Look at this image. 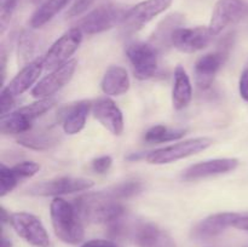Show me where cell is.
Returning <instances> with one entry per match:
<instances>
[{
	"instance_id": "35",
	"label": "cell",
	"mask_w": 248,
	"mask_h": 247,
	"mask_svg": "<svg viewBox=\"0 0 248 247\" xmlns=\"http://www.w3.org/2000/svg\"><path fill=\"white\" fill-rule=\"evenodd\" d=\"M81 247H118V245L110 240H90Z\"/></svg>"
},
{
	"instance_id": "20",
	"label": "cell",
	"mask_w": 248,
	"mask_h": 247,
	"mask_svg": "<svg viewBox=\"0 0 248 247\" xmlns=\"http://www.w3.org/2000/svg\"><path fill=\"white\" fill-rule=\"evenodd\" d=\"M184 22V16L181 14H172L169 15L167 17H165L157 27L155 28L154 33L152 34V38H150L149 43L156 48L157 51L162 52V51L167 50L170 46H172V36H173L174 31L178 28H181V26Z\"/></svg>"
},
{
	"instance_id": "29",
	"label": "cell",
	"mask_w": 248,
	"mask_h": 247,
	"mask_svg": "<svg viewBox=\"0 0 248 247\" xmlns=\"http://www.w3.org/2000/svg\"><path fill=\"white\" fill-rule=\"evenodd\" d=\"M35 51V38L31 31H26L21 34L18 39V52L23 61H33L31 60Z\"/></svg>"
},
{
	"instance_id": "25",
	"label": "cell",
	"mask_w": 248,
	"mask_h": 247,
	"mask_svg": "<svg viewBox=\"0 0 248 247\" xmlns=\"http://www.w3.org/2000/svg\"><path fill=\"white\" fill-rule=\"evenodd\" d=\"M70 0H45L35 12L33 14L31 18V27L36 29L40 27L45 26L47 22H50Z\"/></svg>"
},
{
	"instance_id": "37",
	"label": "cell",
	"mask_w": 248,
	"mask_h": 247,
	"mask_svg": "<svg viewBox=\"0 0 248 247\" xmlns=\"http://www.w3.org/2000/svg\"><path fill=\"white\" fill-rule=\"evenodd\" d=\"M10 217H11V216L7 215L6 210L2 207L1 208V222H2V224H4V223H6V222H10Z\"/></svg>"
},
{
	"instance_id": "14",
	"label": "cell",
	"mask_w": 248,
	"mask_h": 247,
	"mask_svg": "<svg viewBox=\"0 0 248 247\" xmlns=\"http://www.w3.org/2000/svg\"><path fill=\"white\" fill-rule=\"evenodd\" d=\"M240 216H241L240 213L235 212H223L208 216L207 218L194 225L190 232L191 239L198 241H207L213 237H217L227 228L232 227L235 220Z\"/></svg>"
},
{
	"instance_id": "28",
	"label": "cell",
	"mask_w": 248,
	"mask_h": 247,
	"mask_svg": "<svg viewBox=\"0 0 248 247\" xmlns=\"http://www.w3.org/2000/svg\"><path fill=\"white\" fill-rule=\"evenodd\" d=\"M19 182V178L12 167H7L6 165L1 164L0 167V196L4 198L9 193H11L15 188H16L17 183Z\"/></svg>"
},
{
	"instance_id": "7",
	"label": "cell",
	"mask_w": 248,
	"mask_h": 247,
	"mask_svg": "<svg viewBox=\"0 0 248 247\" xmlns=\"http://www.w3.org/2000/svg\"><path fill=\"white\" fill-rule=\"evenodd\" d=\"M172 5V0H144L127 10L123 22L121 33L124 35H131L137 33L152 19L166 11Z\"/></svg>"
},
{
	"instance_id": "2",
	"label": "cell",
	"mask_w": 248,
	"mask_h": 247,
	"mask_svg": "<svg viewBox=\"0 0 248 247\" xmlns=\"http://www.w3.org/2000/svg\"><path fill=\"white\" fill-rule=\"evenodd\" d=\"M51 222L55 234L69 245H78L84 240V227L74 205L62 198H55L50 205Z\"/></svg>"
},
{
	"instance_id": "5",
	"label": "cell",
	"mask_w": 248,
	"mask_h": 247,
	"mask_svg": "<svg viewBox=\"0 0 248 247\" xmlns=\"http://www.w3.org/2000/svg\"><path fill=\"white\" fill-rule=\"evenodd\" d=\"M213 144V140L208 137H196L183 142L171 144L169 147L160 148L148 153L145 160L152 165H167L176 162L178 160L196 155L203 152Z\"/></svg>"
},
{
	"instance_id": "17",
	"label": "cell",
	"mask_w": 248,
	"mask_h": 247,
	"mask_svg": "<svg viewBox=\"0 0 248 247\" xmlns=\"http://www.w3.org/2000/svg\"><path fill=\"white\" fill-rule=\"evenodd\" d=\"M229 52L224 50H217L215 52L206 53L201 56L195 63V82L199 89L207 90L212 85L216 74L227 61Z\"/></svg>"
},
{
	"instance_id": "30",
	"label": "cell",
	"mask_w": 248,
	"mask_h": 247,
	"mask_svg": "<svg viewBox=\"0 0 248 247\" xmlns=\"http://www.w3.org/2000/svg\"><path fill=\"white\" fill-rule=\"evenodd\" d=\"M17 5H18V0H1V6H0V31L1 34L5 33L7 26L10 24Z\"/></svg>"
},
{
	"instance_id": "32",
	"label": "cell",
	"mask_w": 248,
	"mask_h": 247,
	"mask_svg": "<svg viewBox=\"0 0 248 247\" xmlns=\"http://www.w3.org/2000/svg\"><path fill=\"white\" fill-rule=\"evenodd\" d=\"M94 1L96 0H73L69 10L67 11V17L73 18V17L80 16L84 12H86Z\"/></svg>"
},
{
	"instance_id": "22",
	"label": "cell",
	"mask_w": 248,
	"mask_h": 247,
	"mask_svg": "<svg viewBox=\"0 0 248 247\" xmlns=\"http://www.w3.org/2000/svg\"><path fill=\"white\" fill-rule=\"evenodd\" d=\"M130 77L125 68L111 65L107 69L102 79V91L108 96H121L130 89Z\"/></svg>"
},
{
	"instance_id": "36",
	"label": "cell",
	"mask_w": 248,
	"mask_h": 247,
	"mask_svg": "<svg viewBox=\"0 0 248 247\" xmlns=\"http://www.w3.org/2000/svg\"><path fill=\"white\" fill-rule=\"evenodd\" d=\"M234 228H237V229L241 230H247L248 232V216L246 215H241L236 220H235Z\"/></svg>"
},
{
	"instance_id": "26",
	"label": "cell",
	"mask_w": 248,
	"mask_h": 247,
	"mask_svg": "<svg viewBox=\"0 0 248 247\" xmlns=\"http://www.w3.org/2000/svg\"><path fill=\"white\" fill-rule=\"evenodd\" d=\"M186 136L183 128H171L164 125H156L150 127L144 133V140L147 143H164L181 139Z\"/></svg>"
},
{
	"instance_id": "13",
	"label": "cell",
	"mask_w": 248,
	"mask_h": 247,
	"mask_svg": "<svg viewBox=\"0 0 248 247\" xmlns=\"http://www.w3.org/2000/svg\"><path fill=\"white\" fill-rule=\"evenodd\" d=\"M78 67V61L75 58L68 61L61 67L51 70L50 74L40 80L31 90V96L36 99L51 98L61 89L69 84Z\"/></svg>"
},
{
	"instance_id": "16",
	"label": "cell",
	"mask_w": 248,
	"mask_h": 247,
	"mask_svg": "<svg viewBox=\"0 0 248 247\" xmlns=\"http://www.w3.org/2000/svg\"><path fill=\"white\" fill-rule=\"evenodd\" d=\"M239 166V160L235 157H223V159H212L198 162L183 171L182 178L184 181H199L208 177L219 176L229 173Z\"/></svg>"
},
{
	"instance_id": "15",
	"label": "cell",
	"mask_w": 248,
	"mask_h": 247,
	"mask_svg": "<svg viewBox=\"0 0 248 247\" xmlns=\"http://www.w3.org/2000/svg\"><path fill=\"white\" fill-rule=\"evenodd\" d=\"M213 38L208 27L178 28L172 36V46L184 53H194L207 47Z\"/></svg>"
},
{
	"instance_id": "12",
	"label": "cell",
	"mask_w": 248,
	"mask_h": 247,
	"mask_svg": "<svg viewBox=\"0 0 248 247\" xmlns=\"http://www.w3.org/2000/svg\"><path fill=\"white\" fill-rule=\"evenodd\" d=\"M9 223L15 232L28 244L36 247H48L50 245V237L45 227L41 220L31 213H12Z\"/></svg>"
},
{
	"instance_id": "3",
	"label": "cell",
	"mask_w": 248,
	"mask_h": 247,
	"mask_svg": "<svg viewBox=\"0 0 248 247\" xmlns=\"http://www.w3.org/2000/svg\"><path fill=\"white\" fill-rule=\"evenodd\" d=\"M56 99H38L34 103L21 107L15 111L1 116L0 128L2 135H24L33 127L34 121L53 108Z\"/></svg>"
},
{
	"instance_id": "10",
	"label": "cell",
	"mask_w": 248,
	"mask_h": 247,
	"mask_svg": "<svg viewBox=\"0 0 248 247\" xmlns=\"http://www.w3.org/2000/svg\"><path fill=\"white\" fill-rule=\"evenodd\" d=\"M247 14L248 5L244 0H218L213 7L208 28L216 36L225 28L241 21Z\"/></svg>"
},
{
	"instance_id": "33",
	"label": "cell",
	"mask_w": 248,
	"mask_h": 247,
	"mask_svg": "<svg viewBox=\"0 0 248 247\" xmlns=\"http://www.w3.org/2000/svg\"><path fill=\"white\" fill-rule=\"evenodd\" d=\"M111 164H113L111 156H109V155H103V156H99L97 157V159H94L93 161H92L91 166L94 172H97V173L99 174H103L109 171V169L111 167Z\"/></svg>"
},
{
	"instance_id": "6",
	"label": "cell",
	"mask_w": 248,
	"mask_h": 247,
	"mask_svg": "<svg viewBox=\"0 0 248 247\" xmlns=\"http://www.w3.org/2000/svg\"><path fill=\"white\" fill-rule=\"evenodd\" d=\"M127 10L120 5H101L82 17L78 23V28L89 35L103 33L116 24H121Z\"/></svg>"
},
{
	"instance_id": "39",
	"label": "cell",
	"mask_w": 248,
	"mask_h": 247,
	"mask_svg": "<svg viewBox=\"0 0 248 247\" xmlns=\"http://www.w3.org/2000/svg\"><path fill=\"white\" fill-rule=\"evenodd\" d=\"M31 1H33V2H38L39 0H31Z\"/></svg>"
},
{
	"instance_id": "4",
	"label": "cell",
	"mask_w": 248,
	"mask_h": 247,
	"mask_svg": "<svg viewBox=\"0 0 248 247\" xmlns=\"http://www.w3.org/2000/svg\"><path fill=\"white\" fill-rule=\"evenodd\" d=\"M44 67V56L34 58L33 61L27 63L16 75L14 79L1 90L0 104H1V116L10 113V109L15 104L16 99L21 94L28 91L36 82L40 77Z\"/></svg>"
},
{
	"instance_id": "19",
	"label": "cell",
	"mask_w": 248,
	"mask_h": 247,
	"mask_svg": "<svg viewBox=\"0 0 248 247\" xmlns=\"http://www.w3.org/2000/svg\"><path fill=\"white\" fill-rule=\"evenodd\" d=\"M133 239L138 247H177L171 235L153 223H140Z\"/></svg>"
},
{
	"instance_id": "24",
	"label": "cell",
	"mask_w": 248,
	"mask_h": 247,
	"mask_svg": "<svg viewBox=\"0 0 248 247\" xmlns=\"http://www.w3.org/2000/svg\"><path fill=\"white\" fill-rule=\"evenodd\" d=\"M60 135L53 130H40L35 132H27L21 135L17 138L18 144L23 147L29 148V149L35 150H47L50 148L55 147L60 142Z\"/></svg>"
},
{
	"instance_id": "9",
	"label": "cell",
	"mask_w": 248,
	"mask_h": 247,
	"mask_svg": "<svg viewBox=\"0 0 248 247\" xmlns=\"http://www.w3.org/2000/svg\"><path fill=\"white\" fill-rule=\"evenodd\" d=\"M126 56L132 65L133 74L140 80H148L157 70L159 51L150 43H132L126 48Z\"/></svg>"
},
{
	"instance_id": "27",
	"label": "cell",
	"mask_w": 248,
	"mask_h": 247,
	"mask_svg": "<svg viewBox=\"0 0 248 247\" xmlns=\"http://www.w3.org/2000/svg\"><path fill=\"white\" fill-rule=\"evenodd\" d=\"M143 190V184L140 181H126L108 189L109 194L118 200L132 198Z\"/></svg>"
},
{
	"instance_id": "8",
	"label": "cell",
	"mask_w": 248,
	"mask_h": 247,
	"mask_svg": "<svg viewBox=\"0 0 248 247\" xmlns=\"http://www.w3.org/2000/svg\"><path fill=\"white\" fill-rule=\"evenodd\" d=\"M82 41L81 29L75 27L65 31L51 45L47 52L44 55V67L47 70H53L61 67L77 52Z\"/></svg>"
},
{
	"instance_id": "38",
	"label": "cell",
	"mask_w": 248,
	"mask_h": 247,
	"mask_svg": "<svg viewBox=\"0 0 248 247\" xmlns=\"http://www.w3.org/2000/svg\"><path fill=\"white\" fill-rule=\"evenodd\" d=\"M11 246H12L11 241L7 240L5 236H2V247H11Z\"/></svg>"
},
{
	"instance_id": "21",
	"label": "cell",
	"mask_w": 248,
	"mask_h": 247,
	"mask_svg": "<svg viewBox=\"0 0 248 247\" xmlns=\"http://www.w3.org/2000/svg\"><path fill=\"white\" fill-rule=\"evenodd\" d=\"M91 109V102L80 101L65 110L62 120V128L67 135H77L81 132L86 125L87 115Z\"/></svg>"
},
{
	"instance_id": "18",
	"label": "cell",
	"mask_w": 248,
	"mask_h": 247,
	"mask_svg": "<svg viewBox=\"0 0 248 247\" xmlns=\"http://www.w3.org/2000/svg\"><path fill=\"white\" fill-rule=\"evenodd\" d=\"M92 111L103 127L115 136L124 132V116L113 99L102 97L92 104Z\"/></svg>"
},
{
	"instance_id": "31",
	"label": "cell",
	"mask_w": 248,
	"mask_h": 247,
	"mask_svg": "<svg viewBox=\"0 0 248 247\" xmlns=\"http://www.w3.org/2000/svg\"><path fill=\"white\" fill-rule=\"evenodd\" d=\"M12 170L17 174L19 181H21V179L29 178V177H33L34 174L38 173L39 170H40V165L34 161H22L15 165Z\"/></svg>"
},
{
	"instance_id": "1",
	"label": "cell",
	"mask_w": 248,
	"mask_h": 247,
	"mask_svg": "<svg viewBox=\"0 0 248 247\" xmlns=\"http://www.w3.org/2000/svg\"><path fill=\"white\" fill-rule=\"evenodd\" d=\"M73 205L81 220L89 223L109 224L123 218L126 211L121 201L111 196L108 190L80 195Z\"/></svg>"
},
{
	"instance_id": "11",
	"label": "cell",
	"mask_w": 248,
	"mask_h": 247,
	"mask_svg": "<svg viewBox=\"0 0 248 247\" xmlns=\"http://www.w3.org/2000/svg\"><path fill=\"white\" fill-rule=\"evenodd\" d=\"M93 186V182L86 178L77 177H58V178L44 181L28 188V193L35 196H56L79 193L89 190Z\"/></svg>"
},
{
	"instance_id": "34",
	"label": "cell",
	"mask_w": 248,
	"mask_h": 247,
	"mask_svg": "<svg viewBox=\"0 0 248 247\" xmlns=\"http://www.w3.org/2000/svg\"><path fill=\"white\" fill-rule=\"evenodd\" d=\"M239 90H240V96L242 97L244 101L248 102V68L241 73L239 82Z\"/></svg>"
},
{
	"instance_id": "23",
	"label": "cell",
	"mask_w": 248,
	"mask_h": 247,
	"mask_svg": "<svg viewBox=\"0 0 248 247\" xmlns=\"http://www.w3.org/2000/svg\"><path fill=\"white\" fill-rule=\"evenodd\" d=\"M191 98H193V87H191L190 77L182 65H177L174 69L172 104L174 109L182 110L189 106Z\"/></svg>"
}]
</instances>
